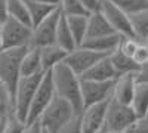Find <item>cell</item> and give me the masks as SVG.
Here are the masks:
<instances>
[{"mask_svg": "<svg viewBox=\"0 0 148 133\" xmlns=\"http://www.w3.org/2000/svg\"><path fill=\"white\" fill-rule=\"evenodd\" d=\"M61 10L55 9L46 19H43L40 24L33 27V34H31V43L30 47H37L42 49L45 46L55 44V37H56V28L61 19Z\"/></svg>", "mask_w": 148, "mask_h": 133, "instance_id": "8", "label": "cell"}, {"mask_svg": "<svg viewBox=\"0 0 148 133\" xmlns=\"http://www.w3.org/2000/svg\"><path fill=\"white\" fill-rule=\"evenodd\" d=\"M130 106L135 111V114L138 115V118L148 114V84H144V83L136 84Z\"/></svg>", "mask_w": 148, "mask_h": 133, "instance_id": "22", "label": "cell"}, {"mask_svg": "<svg viewBox=\"0 0 148 133\" xmlns=\"http://www.w3.org/2000/svg\"><path fill=\"white\" fill-rule=\"evenodd\" d=\"M5 123H6V120L0 115V132H2V129H3V126H5Z\"/></svg>", "mask_w": 148, "mask_h": 133, "instance_id": "40", "label": "cell"}, {"mask_svg": "<svg viewBox=\"0 0 148 133\" xmlns=\"http://www.w3.org/2000/svg\"><path fill=\"white\" fill-rule=\"evenodd\" d=\"M102 58H105V55L96 53V52H93L90 49H86V47H83V46H79L74 50L67 53V58H65L64 64L76 76L82 77L86 71H89Z\"/></svg>", "mask_w": 148, "mask_h": 133, "instance_id": "10", "label": "cell"}, {"mask_svg": "<svg viewBox=\"0 0 148 133\" xmlns=\"http://www.w3.org/2000/svg\"><path fill=\"white\" fill-rule=\"evenodd\" d=\"M121 40L120 34H110V35H102V37H93V39H86L82 46L86 49H90L96 53H101L105 56H110L113 53Z\"/></svg>", "mask_w": 148, "mask_h": 133, "instance_id": "15", "label": "cell"}, {"mask_svg": "<svg viewBox=\"0 0 148 133\" xmlns=\"http://www.w3.org/2000/svg\"><path fill=\"white\" fill-rule=\"evenodd\" d=\"M55 44H58L61 49H64L65 52H71L77 47L76 42H74V37L68 28V24L64 15H61L58 28H56V37H55Z\"/></svg>", "mask_w": 148, "mask_h": 133, "instance_id": "20", "label": "cell"}, {"mask_svg": "<svg viewBox=\"0 0 148 133\" xmlns=\"http://www.w3.org/2000/svg\"><path fill=\"white\" fill-rule=\"evenodd\" d=\"M39 2L49 6V8H53V9H58L59 5H61V0H39Z\"/></svg>", "mask_w": 148, "mask_h": 133, "instance_id": "38", "label": "cell"}, {"mask_svg": "<svg viewBox=\"0 0 148 133\" xmlns=\"http://www.w3.org/2000/svg\"><path fill=\"white\" fill-rule=\"evenodd\" d=\"M88 16L89 15H80V16H65L68 28L74 37L77 47L86 40V33H88Z\"/></svg>", "mask_w": 148, "mask_h": 133, "instance_id": "21", "label": "cell"}, {"mask_svg": "<svg viewBox=\"0 0 148 133\" xmlns=\"http://www.w3.org/2000/svg\"><path fill=\"white\" fill-rule=\"evenodd\" d=\"M3 50V42H2V35H0V52Z\"/></svg>", "mask_w": 148, "mask_h": 133, "instance_id": "41", "label": "cell"}, {"mask_svg": "<svg viewBox=\"0 0 148 133\" xmlns=\"http://www.w3.org/2000/svg\"><path fill=\"white\" fill-rule=\"evenodd\" d=\"M114 81H89V80H80L83 108L95 105V104H101V102L110 101L111 98H113Z\"/></svg>", "mask_w": 148, "mask_h": 133, "instance_id": "9", "label": "cell"}, {"mask_svg": "<svg viewBox=\"0 0 148 133\" xmlns=\"http://www.w3.org/2000/svg\"><path fill=\"white\" fill-rule=\"evenodd\" d=\"M56 96L55 93V87H53V81H52V76H51V71L45 72L42 81L39 84V87L36 90V95L33 98V102L30 105V110H28V115H27V123H33L36 120H39L40 115L43 114V111L47 108V105L53 101V98Z\"/></svg>", "mask_w": 148, "mask_h": 133, "instance_id": "7", "label": "cell"}, {"mask_svg": "<svg viewBox=\"0 0 148 133\" xmlns=\"http://www.w3.org/2000/svg\"><path fill=\"white\" fill-rule=\"evenodd\" d=\"M24 127H25V123L21 121V120L14 114L6 120V123H5V126H3L0 133H22Z\"/></svg>", "mask_w": 148, "mask_h": 133, "instance_id": "30", "label": "cell"}, {"mask_svg": "<svg viewBox=\"0 0 148 133\" xmlns=\"http://www.w3.org/2000/svg\"><path fill=\"white\" fill-rule=\"evenodd\" d=\"M43 74L45 72L30 76V77H21L18 81V86H16V90L14 95V111H15V115L24 123L27 121L30 105L33 102L36 90L42 81Z\"/></svg>", "mask_w": 148, "mask_h": 133, "instance_id": "5", "label": "cell"}, {"mask_svg": "<svg viewBox=\"0 0 148 133\" xmlns=\"http://www.w3.org/2000/svg\"><path fill=\"white\" fill-rule=\"evenodd\" d=\"M25 5H27L28 15L31 19V28L36 27L37 24H40L43 19H46L55 10L53 8H49V6L40 3L39 0H25Z\"/></svg>", "mask_w": 148, "mask_h": 133, "instance_id": "24", "label": "cell"}, {"mask_svg": "<svg viewBox=\"0 0 148 133\" xmlns=\"http://www.w3.org/2000/svg\"><path fill=\"white\" fill-rule=\"evenodd\" d=\"M101 14L105 16V19L110 22L113 30L120 34L121 37H135L132 24H130V16L126 15L120 8H117L113 2L110 0H102L101 3Z\"/></svg>", "mask_w": 148, "mask_h": 133, "instance_id": "11", "label": "cell"}, {"mask_svg": "<svg viewBox=\"0 0 148 133\" xmlns=\"http://www.w3.org/2000/svg\"><path fill=\"white\" fill-rule=\"evenodd\" d=\"M76 115L79 114L74 111V108L70 105V102L59 98V96H55L53 101L47 105V108L40 115L39 121L43 130H46L47 133H58Z\"/></svg>", "mask_w": 148, "mask_h": 133, "instance_id": "2", "label": "cell"}, {"mask_svg": "<svg viewBox=\"0 0 148 133\" xmlns=\"http://www.w3.org/2000/svg\"><path fill=\"white\" fill-rule=\"evenodd\" d=\"M14 96L8 90L3 83H0V115L8 120L10 115H14Z\"/></svg>", "mask_w": 148, "mask_h": 133, "instance_id": "27", "label": "cell"}, {"mask_svg": "<svg viewBox=\"0 0 148 133\" xmlns=\"http://www.w3.org/2000/svg\"><path fill=\"white\" fill-rule=\"evenodd\" d=\"M42 58H40V49L37 47H28L25 55L21 61V77H30L36 74H42Z\"/></svg>", "mask_w": 148, "mask_h": 133, "instance_id": "18", "label": "cell"}, {"mask_svg": "<svg viewBox=\"0 0 148 133\" xmlns=\"http://www.w3.org/2000/svg\"><path fill=\"white\" fill-rule=\"evenodd\" d=\"M99 133H107V132H105V130H102V132H99Z\"/></svg>", "mask_w": 148, "mask_h": 133, "instance_id": "42", "label": "cell"}, {"mask_svg": "<svg viewBox=\"0 0 148 133\" xmlns=\"http://www.w3.org/2000/svg\"><path fill=\"white\" fill-rule=\"evenodd\" d=\"M145 43H147V44H148V39H147V40H145Z\"/></svg>", "mask_w": 148, "mask_h": 133, "instance_id": "43", "label": "cell"}, {"mask_svg": "<svg viewBox=\"0 0 148 133\" xmlns=\"http://www.w3.org/2000/svg\"><path fill=\"white\" fill-rule=\"evenodd\" d=\"M6 5H8V18H12L21 24L31 27V19L28 15L25 0H6Z\"/></svg>", "mask_w": 148, "mask_h": 133, "instance_id": "23", "label": "cell"}, {"mask_svg": "<svg viewBox=\"0 0 148 133\" xmlns=\"http://www.w3.org/2000/svg\"><path fill=\"white\" fill-rule=\"evenodd\" d=\"M43 133H47V132H46V130H45V132H43Z\"/></svg>", "mask_w": 148, "mask_h": 133, "instance_id": "44", "label": "cell"}, {"mask_svg": "<svg viewBox=\"0 0 148 133\" xmlns=\"http://www.w3.org/2000/svg\"><path fill=\"white\" fill-rule=\"evenodd\" d=\"M110 2H113L129 16H133L148 9V0H110Z\"/></svg>", "mask_w": 148, "mask_h": 133, "instance_id": "26", "label": "cell"}, {"mask_svg": "<svg viewBox=\"0 0 148 133\" xmlns=\"http://www.w3.org/2000/svg\"><path fill=\"white\" fill-rule=\"evenodd\" d=\"M55 93L59 98L70 102L74 111L80 114L83 111V99H82V87H80V77L65 65L61 64L51 71Z\"/></svg>", "mask_w": 148, "mask_h": 133, "instance_id": "1", "label": "cell"}, {"mask_svg": "<svg viewBox=\"0 0 148 133\" xmlns=\"http://www.w3.org/2000/svg\"><path fill=\"white\" fill-rule=\"evenodd\" d=\"M110 61L113 64L114 70L119 76H123V74H136L139 67L133 62L132 58H127L126 55H123L119 49H116L110 56Z\"/></svg>", "mask_w": 148, "mask_h": 133, "instance_id": "19", "label": "cell"}, {"mask_svg": "<svg viewBox=\"0 0 148 133\" xmlns=\"http://www.w3.org/2000/svg\"><path fill=\"white\" fill-rule=\"evenodd\" d=\"M64 16H80L88 15L84 8L82 6L80 0H61V5L58 8Z\"/></svg>", "mask_w": 148, "mask_h": 133, "instance_id": "28", "label": "cell"}, {"mask_svg": "<svg viewBox=\"0 0 148 133\" xmlns=\"http://www.w3.org/2000/svg\"><path fill=\"white\" fill-rule=\"evenodd\" d=\"M43 132L45 130H43L40 121H39V120H36V121H33V123H27L25 127H24L22 133H43Z\"/></svg>", "mask_w": 148, "mask_h": 133, "instance_id": "36", "label": "cell"}, {"mask_svg": "<svg viewBox=\"0 0 148 133\" xmlns=\"http://www.w3.org/2000/svg\"><path fill=\"white\" fill-rule=\"evenodd\" d=\"M33 28L21 24L12 18H8L0 24V35L5 49H16V47H30Z\"/></svg>", "mask_w": 148, "mask_h": 133, "instance_id": "6", "label": "cell"}, {"mask_svg": "<svg viewBox=\"0 0 148 133\" xmlns=\"http://www.w3.org/2000/svg\"><path fill=\"white\" fill-rule=\"evenodd\" d=\"M67 53L64 49H61L58 44H49L40 49V58H42V67L45 72L52 71L55 67L64 64Z\"/></svg>", "mask_w": 148, "mask_h": 133, "instance_id": "16", "label": "cell"}, {"mask_svg": "<svg viewBox=\"0 0 148 133\" xmlns=\"http://www.w3.org/2000/svg\"><path fill=\"white\" fill-rule=\"evenodd\" d=\"M111 133H135L133 129H127V130H121V132H111Z\"/></svg>", "mask_w": 148, "mask_h": 133, "instance_id": "39", "label": "cell"}, {"mask_svg": "<svg viewBox=\"0 0 148 133\" xmlns=\"http://www.w3.org/2000/svg\"><path fill=\"white\" fill-rule=\"evenodd\" d=\"M136 77L135 74H123L119 76L114 81V90H113V99L125 104V105H130L135 89H136Z\"/></svg>", "mask_w": 148, "mask_h": 133, "instance_id": "13", "label": "cell"}, {"mask_svg": "<svg viewBox=\"0 0 148 133\" xmlns=\"http://www.w3.org/2000/svg\"><path fill=\"white\" fill-rule=\"evenodd\" d=\"M107 106L108 101L83 108V111L80 113L82 133H99L104 130Z\"/></svg>", "mask_w": 148, "mask_h": 133, "instance_id": "12", "label": "cell"}, {"mask_svg": "<svg viewBox=\"0 0 148 133\" xmlns=\"http://www.w3.org/2000/svg\"><path fill=\"white\" fill-rule=\"evenodd\" d=\"M8 19V5L6 0H0V24H3Z\"/></svg>", "mask_w": 148, "mask_h": 133, "instance_id": "37", "label": "cell"}, {"mask_svg": "<svg viewBox=\"0 0 148 133\" xmlns=\"http://www.w3.org/2000/svg\"><path fill=\"white\" fill-rule=\"evenodd\" d=\"M136 121H138V115L135 114L130 105L120 104V102L114 101L113 98L108 101L105 124H104V130L107 133L133 129Z\"/></svg>", "mask_w": 148, "mask_h": 133, "instance_id": "4", "label": "cell"}, {"mask_svg": "<svg viewBox=\"0 0 148 133\" xmlns=\"http://www.w3.org/2000/svg\"><path fill=\"white\" fill-rule=\"evenodd\" d=\"M130 24L135 39H138L139 42H145L148 39V9L130 16Z\"/></svg>", "mask_w": 148, "mask_h": 133, "instance_id": "25", "label": "cell"}, {"mask_svg": "<svg viewBox=\"0 0 148 133\" xmlns=\"http://www.w3.org/2000/svg\"><path fill=\"white\" fill-rule=\"evenodd\" d=\"M136 77V81L138 83H144V84H148V62L144 64L142 67H139L138 72L135 74Z\"/></svg>", "mask_w": 148, "mask_h": 133, "instance_id": "35", "label": "cell"}, {"mask_svg": "<svg viewBox=\"0 0 148 133\" xmlns=\"http://www.w3.org/2000/svg\"><path fill=\"white\" fill-rule=\"evenodd\" d=\"M110 34H117L110 22L105 19V16L101 12H95L88 16V33H86V39H93V37H102V35Z\"/></svg>", "mask_w": 148, "mask_h": 133, "instance_id": "17", "label": "cell"}, {"mask_svg": "<svg viewBox=\"0 0 148 133\" xmlns=\"http://www.w3.org/2000/svg\"><path fill=\"white\" fill-rule=\"evenodd\" d=\"M28 47L5 49L0 52V83H3L8 90L15 95L18 81L21 78V61Z\"/></svg>", "mask_w": 148, "mask_h": 133, "instance_id": "3", "label": "cell"}, {"mask_svg": "<svg viewBox=\"0 0 148 133\" xmlns=\"http://www.w3.org/2000/svg\"><path fill=\"white\" fill-rule=\"evenodd\" d=\"M80 3L84 8L86 14L90 15V14H95V12H99L101 10L102 0H80Z\"/></svg>", "mask_w": 148, "mask_h": 133, "instance_id": "33", "label": "cell"}, {"mask_svg": "<svg viewBox=\"0 0 148 133\" xmlns=\"http://www.w3.org/2000/svg\"><path fill=\"white\" fill-rule=\"evenodd\" d=\"M58 133H82V126H80V114L76 115L68 124H65Z\"/></svg>", "mask_w": 148, "mask_h": 133, "instance_id": "32", "label": "cell"}, {"mask_svg": "<svg viewBox=\"0 0 148 133\" xmlns=\"http://www.w3.org/2000/svg\"><path fill=\"white\" fill-rule=\"evenodd\" d=\"M119 77L116 72L113 64H111L110 58L105 56L99 59L89 71H86L80 77V80H89V81H114Z\"/></svg>", "mask_w": 148, "mask_h": 133, "instance_id": "14", "label": "cell"}, {"mask_svg": "<svg viewBox=\"0 0 148 133\" xmlns=\"http://www.w3.org/2000/svg\"><path fill=\"white\" fill-rule=\"evenodd\" d=\"M132 59H133V62L136 64L138 67H142L144 64L148 62V44L145 42H141L139 43L138 49H136V52H135V55H133Z\"/></svg>", "mask_w": 148, "mask_h": 133, "instance_id": "31", "label": "cell"}, {"mask_svg": "<svg viewBox=\"0 0 148 133\" xmlns=\"http://www.w3.org/2000/svg\"><path fill=\"white\" fill-rule=\"evenodd\" d=\"M139 40L138 39H135V37H121L120 40V44L117 49L123 53V55H126L127 58H133L135 52H136L138 49V46H139Z\"/></svg>", "mask_w": 148, "mask_h": 133, "instance_id": "29", "label": "cell"}, {"mask_svg": "<svg viewBox=\"0 0 148 133\" xmlns=\"http://www.w3.org/2000/svg\"><path fill=\"white\" fill-rule=\"evenodd\" d=\"M135 133H148V114L138 118L136 124L133 126Z\"/></svg>", "mask_w": 148, "mask_h": 133, "instance_id": "34", "label": "cell"}]
</instances>
